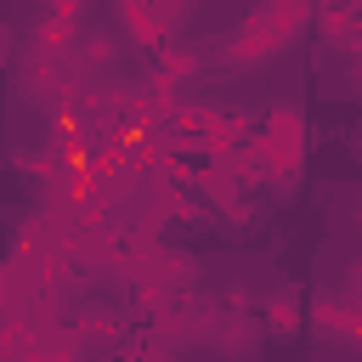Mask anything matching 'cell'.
<instances>
[{
	"mask_svg": "<svg viewBox=\"0 0 362 362\" xmlns=\"http://www.w3.org/2000/svg\"><path fill=\"white\" fill-rule=\"evenodd\" d=\"M266 322H272L277 334H288V328H294V294H277V300H266Z\"/></svg>",
	"mask_w": 362,
	"mask_h": 362,
	"instance_id": "obj_1",
	"label": "cell"
},
{
	"mask_svg": "<svg viewBox=\"0 0 362 362\" xmlns=\"http://www.w3.org/2000/svg\"><path fill=\"white\" fill-rule=\"evenodd\" d=\"M356 153H362V141H356Z\"/></svg>",
	"mask_w": 362,
	"mask_h": 362,
	"instance_id": "obj_2",
	"label": "cell"
}]
</instances>
